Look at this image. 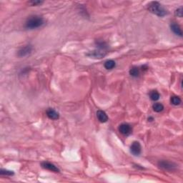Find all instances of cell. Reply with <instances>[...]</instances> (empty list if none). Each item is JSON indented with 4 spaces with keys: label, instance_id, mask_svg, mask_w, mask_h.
Returning <instances> with one entry per match:
<instances>
[{
    "label": "cell",
    "instance_id": "1",
    "mask_svg": "<svg viewBox=\"0 0 183 183\" xmlns=\"http://www.w3.org/2000/svg\"><path fill=\"white\" fill-rule=\"evenodd\" d=\"M44 24V20L42 17L39 16H32L27 19L25 23V28L29 30L41 27Z\"/></svg>",
    "mask_w": 183,
    "mask_h": 183
},
{
    "label": "cell",
    "instance_id": "2",
    "mask_svg": "<svg viewBox=\"0 0 183 183\" xmlns=\"http://www.w3.org/2000/svg\"><path fill=\"white\" fill-rule=\"evenodd\" d=\"M148 10L159 17H164L167 15V11L164 10L160 4L157 1H153L148 5Z\"/></svg>",
    "mask_w": 183,
    "mask_h": 183
},
{
    "label": "cell",
    "instance_id": "3",
    "mask_svg": "<svg viewBox=\"0 0 183 183\" xmlns=\"http://www.w3.org/2000/svg\"><path fill=\"white\" fill-rule=\"evenodd\" d=\"M158 165L160 168L167 171H173L177 168V164L167 160H161L158 162Z\"/></svg>",
    "mask_w": 183,
    "mask_h": 183
},
{
    "label": "cell",
    "instance_id": "4",
    "mask_svg": "<svg viewBox=\"0 0 183 183\" xmlns=\"http://www.w3.org/2000/svg\"><path fill=\"white\" fill-rule=\"evenodd\" d=\"M119 131L124 135H129L132 132V127L130 124L127 123L121 124L119 127Z\"/></svg>",
    "mask_w": 183,
    "mask_h": 183
},
{
    "label": "cell",
    "instance_id": "5",
    "mask_svg": "<svg viewBox=\"0 0 183 183\" xmlns=\"http://www.w3.org/2000/svg\"><path fill=\"white\" fill-rule=\"evenodd\" d=\"M141 150H142V147H141L140 144L138 142H134L132 144L131 147H130V152L132 155H139L141 153Z\"/></svg>",
    "mask_w": 183,
    "mask_h": 183
},
{
    "label": "cell",
    "instance_id": "6",
    "mask_svg": "<svg viewBox=\"0 0 183 183\" xmlns=\"http://www.w3.org/2000/svg\"><path fill=\"white\" fill-rule=\"evenodd\" d=\"M41 165L43 168L46 169V170H50V171L55 172V173H59V170L57 168V167H56L55 164H52V163L51 162H41Z\"/></svg>",
    "mask_w": 183,
    "mask_h": 183
},
{
    "label": "cell",
    "instance_id": "7",
    "mask_svg": "<svg viewBox=\"0 0 183 183\" xmlns=\"http://www.w3.org/2000/svg\"><path fill=\"white\" fill-rule=\"evenodd\" d=\"M32 51V47L31 45H27L25 47H22L19 51L18 52V56L19 57H26L29 55Z\"/></svg>",
    "mask_w": 183,
    "mask_h": 183
},
{
    "label": "cell",
    "instance_id": "8",
    "mask_svg": "<svg viewBox=\"0 0 183 183\" xmlns=\"http://www.w3.org/2000/svg\"><path fill=\"white\" fill-rule=\"evenodd\" d=\"M87 56L90 57L92 58H97V59H101L103 57H104L106 55V53H104V52L99 51V50H95V51H92L89 52L87 54Z\"/></svg>",
    "mask_w": 183,
    "mask_h": 183
},
{
    "label": "cell",
    "instance_id": "9",
    "mask_svg": "<svg viewBox=\"0 0 183 183\" xmlns=\"http://www.w3.org/2000/svg\"><path fill=\"white\" fill-rule=\"evenodd\" d=\"M47 115L50 119H53V120H56V119H59V113H58L56 110L51 108L48 109V110H47Z\"/></svg>",
    "mask_w": 183,
    "mask_h": 183
},
{
    "label": "cell",
    "instance_id": "10",
    "mask_svg": "<svg viewBox=\"0 0 183 183\" xmlns=\"http://www.w3.org/2000/svg\"><path fill=\"white\" fill-rule=\"evenodd\" d=\"M97 117L99 122H106L108 120V116H107V114H106L104 111H102V110H98V111L97 112Z\"/></svg>",
    "mask_w": 183,
    "mask_h": 183
},
{
    "label": "cell",
    "instance_id": "11",
    "mask_svg": "<svg viewBox=\"0 0 183 183\" xmlns=\"http://www.w3.org/2000/svg\"><path fill=\"white\" fill-rule=\"evenodd\" d=\"M171 30H173V32L175 34V35H178V36L180 37L182 36V30H181L180 27L177 24H176V23H173V24H171Z\"/></svg>",
    "mask_w": 183,
    "mask_h": 183
},
{
    "label": "cell",
    "instance_id": "12",
    "mask_svg": "<svg viewBox=\"0 0 183 183\" xmlns=\"http://www.w3.org/2000/svg\"><path fill=\"white\" fill-rule=\"evenodd\" d=\"M115 65H116L115 61L114 60H112V59L107 60L104 62V67L107 70H112V69H113L115 67Z\"/></svg>",
    "mask_w": 183,
    "mask_h": 183
},
{
    "label": "cell",
    "instance_id": "13",
    "mask_svg": "<svg viewBox=\"0 0 183 183\" xmlns=\"http://www.w3.org/2000/svg\"><path fill=\"white\" fill-rule=\"evenodd\" d=\"M153 110L156 112H160L164 110V106L161 103H155L153 106Z\"/></svg>",
    "mask_w": 183,
    "mask_h": 183
},
{
    "label": "cell",
    "instance_id": "14",
    "mask_svg": "<svg viewBox=\"0 0 183 183\" xmlns=\"http://www.w3.org/2000/svg\"><path fill=\"white\" fill-rule=\"evenodd\" d=\"M130 74L131 76L134 77H137L139 76V69H138L137 67H132L130 70Z\"/></svg>",
    "mask_w": 183,
    "mask_h": 183
},
{
    "label": "cell",
    "instance_id": "15",
    "mask_svg": "<svg viewBox=\"0 0 183 183\" xmlns=\"http://www.w3.org/2000/svg\"><path fill=\"white\" fill-rule=\"evenodd\" d=\"M171 103L173 104V105H179L181 103V99L180 97L177 96H173L171 97Z\"/></svg>",
    "mask_w": 183,
    "mask_h": 183
},
{
    "label": "cell",
    "instance_id": "16",
    "mask_svg": "<svg viewBox=\"0 0 183 183\" xmlns=\"http://www.w3.org/2000/svg\"><path fill=\"white\" fill-rule=\"evenodd\" d=\"M150 99L153 101H157L160 99V94L157 91H153L150 95Z\"/></svg>",
    "mask_w": 183,
    "mask_h": 183
},
{
    "label": "cell",
    "instance_id": "17",
    "mask_svg": "<svg viewBox=\"0 0 183 183\" xmlns=\"http://www.w3.org/2000/svg\"><path fill=\"white\" fill-rule=\"evenodd\" d=\"M96 44L97 45V47H99V48L102 49V50H105V49L107 48V44L103 41H97Z\"/></svg>",
    "mask_w": 183,
    "mask_h": 183
},
{
    "label": "cell",
    "instance_id": "18",
    "mask_svg": "<svg viewBox=\"0 0 183 183\" xmlns=\"http://www.w3.org/2000/svg\"><path fill=\"white\" fill-rule=\"evenodd\" d=\"M0 174H1V175H13L14 173L12 171H9V170L1 169V171H0Z\"/></svg>",
    "mask_w": 183,
    "mask_h": 183
},
{
    "label": "cell",
    "instance_id": "19",
    "mask_svg": "<svg viewBox=\"0 0 183 183\" xmlns=\"http://www.w3.org/2000/svg\"><path fill=\"white\" fill-rule=\"evenodd\" d=\"M176 15L179 17H182V8H180L177 9L176 10Z\"/></svg>",
    "mask_w": 183,
    "mask_h": 183
},
{
    "label": "cell",
    "instance_id": "20",
    "mask_svg": "<svg viewBox=\"0 0 183 183\" xmlns=\"http://www.w3.org/2000/svg\"><path fill=\"white\" fill-rule=\"evenodd\" d=\"M42 3V1H30V4H32V6H36L37 4H41Z\"/></svg>",
    "mask_w": 183,
    "mask_h": 183
}]
</instances>
